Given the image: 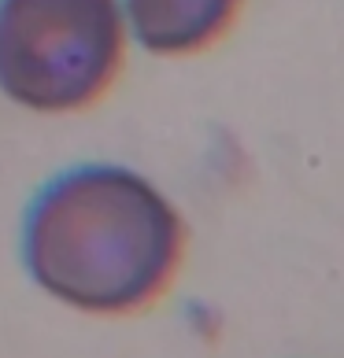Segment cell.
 Here are the masks:
<instances>
[{"label":"cell","mask_w":344,"mask_h":358,"mask_svg":"<svg viewBox=\"0 0 344 358\" xmlns=\"http://www.w3.org/2000/svg\"><path fill=\"white\" fill-rule=\"evenodd\" d=\"M185 222L167 192L123 163H78L41 185L22 218V266L82 314H137L174 281Z\"/></svg>","instance_id":"1"},{"label":"cell","mask_w":344,"mask_h":358,"mask_svg":"<svg viewBox=\"0 0 344 358\" xmlns=\"http://www.w3.org/2000/svg\"><path fill=\"white\" fill-rule=\"evenodd\" d=\"M118 0H0V92L37 115L97 103L123 71Z\"/></svg>","instance_id":"2"},{"label":"cell","mask_w":344,"mask_h":358,"mask_svg":"<svg viewBox=\"0 0 344 358\" xmlns=\"http://www.w3.org/2000/svg\"><path fill=\"white\" fill-rule=\"evenodd\" d=\"M126 34L152 56H193L233 26L245 0H118Z\"/></svg>","instance_id":"3"}]
</instances>
